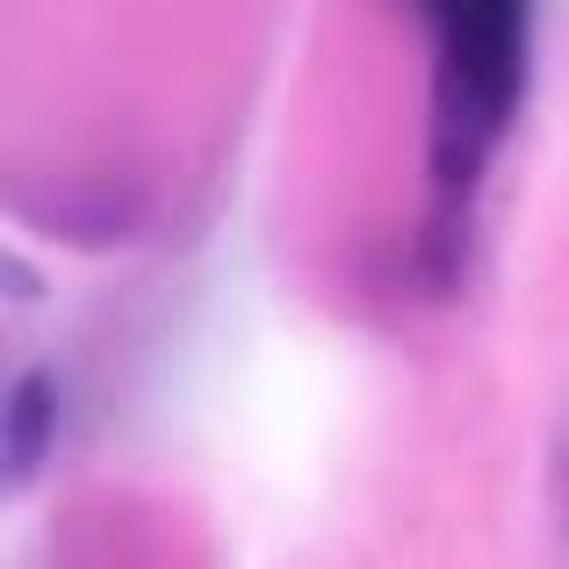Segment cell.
Masks as SVG:
<instances>
[{"mask_svg":"<svg viewBox=\"0 0 569 569\" xmlns=\"http://www.w3.org/2000/svg\"><path fill=\"white\" fill-rule=\"evenodd\" d=\"M58 447V376L51 368H22L8 389V418H0V455H8V483H37L43 455Z\"/></svg>","mask_w":569,"mask_h":569,"instance_id":"3957f363","label":"cell"},{"mask_svg":"<svg viewBox=\"0 0 569 569\" xmlns=\"http://www.w3.org/2000/svg\"><path fill=\"white\" fill-rule=\"evenodd\" d=\"M14 209H22V223L58 231L66 246H123L152 202L130 181H51V188H22Z\"/></svg>","mask_w":569,"mask_h":569,"instance_id":"7a4b0ae2","label":"cell"},{"mask_svg":"<svg viewBox=\"0 0 569 569\" xmlns=\"http://www.w3.org/2000/svg\"><path fill=\"white\" fill-rule=\"evenodd\" d=\"M432 37V123H426V173H432V267L440 289L469 252V209L505 152L533 72V0H411Z\"/></svg>","mask_w":569,"mask_h":569,"instance_id":"6da1fadb","label":"cell"}]
</instances>
